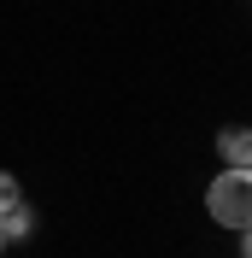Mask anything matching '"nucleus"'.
Returning <instances> with one entry per match:
<instances>
[{
	"instance_id": "obj_3",
	"label": "nucleus",
	"mask_w": 252,
	"mask_h": 258,
	"mask_svg": "<svg viewBox=\"0 0 252 258\" xmlns=\"http://www.w3.org/2000/svg\"><path fill=\"white\" fill-rule=\"evenodd\" d=\"M35 235V211L24 206V200H18L12 211H0V241H30Z\"/></svg>"
},
{
	"instance_id": "obj_2",
	"label": "nucleus",
	"mask_w": 252,
	"mask_h": 258,
	"mask_svg": "<svg viewBox=\"0 0 252 258\" xmlns=\"http://www.w3.org/2000/svg\"><path fill=\"white\" fill-rule=\"evenodd\" d=\"M217 159H223V170H252V129H240V123L217 129Z\"/></svg>"
},
{
	"instance_id": "obj_5",
	"label": "nucleus",
	"mask_w": 252,
	"mask_h": 258,
	"mask_svg": "<svg viewBox=\"0 0 252 258\" xmlns=\"http://www.w3.org/2000/svg\"><path fill=\"white\" fill-rule=\"evenodd\" d=\"M240 258H252V229H240Z\"/></svg>"
},
{
	"instance_id": "obj_6",
	"label": "nucleus",
	"mask_w": 252,
	"mask_h": 258,
	"mask_svg": "<svg viewBox=\"0 0 252 258\" xmlns=\"http://www.w3.org/2000/svg\"><path fill=\"white\" fill-rule=\"evenodd\" d=\"M0 246H6V241H0Z\"/></svg>"
},
{
	"instance_id": "obj_4",
	"label": "nucleus",
	"mask_w": 252,
	"mask_h": 258,
	"mask_svg": "<svg viewBox=\"0 0 252 258\" xmlns=\"http://www.w3.org/2000/svg\"><path fill=\"white\" fill-rule=\"evenodd\" d=\"M18 200H24V194H18V176H12V170H0V211H12Z\"/></svg>"
},
{
	"instance_id": "obj_1",
	"label": "nucleus",
	"mask_w": 252,
	"mask_h": 258,
	"mask_svg": "<svg viewBox=\"0 0 252 258\" xmlns=\"http://www.w3.org/2000/svg\"><path fill=\"white\" fill-rule=\"evenodd\" d=\"M205 211L223 229H252V170H223L205 188Z\"/></svg>"
}]
</instances>
